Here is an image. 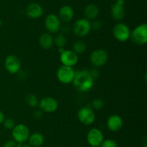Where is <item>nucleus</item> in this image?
Listing matches in <instances>:
<instances>
[{
    "label": "nucleus",
    "instance_id": "obj_1",
    "mask_svg": "<svg viewBox=\"0 0 147 147\" xmlns=\"http://www.w3.org/2000/svg\"><path fill=\"white\" fill-rule=\"evenodd\" d=\"M73 83L76 89L80 92H88L92 89L94 84V79L88 70L76 71Z\"/></svg>",
    "mask_w": 147,
    "mask_h": 147
},
{
    "label": "nucleus",
    "instance_id": "obj_2",
    "mask_svg": "<svg viewBox=\"0 0 147 147\" xmlns=\"http://www.w3.org/2000/svg\"><path fill=\"white\" fill-rule=\"evenodd\" d=\"M131 39L134 43L138 46H144L147 42V24L146 23L136 26L131 32Z\"/></svg>",
    "mask_w": 147,
    "mask_h": 147
},
{
    "label": "nucleus",
    "instance_id": "obj_3",
    "mask_svg": "<svg viewBox=\"0 0 147 147\" xmlns=\"http://www.w3.org/2000/svg\"><path fill=\"white\" fill-rule=\"evenodd\" d=\"M78 119L81 123L86 125H90L95 122L96 114L91 108L84 106L78 110L77 113Z\"/></svg>",
    "mask_w": 147,
    "mask_h": 147
},
{
    "label": "nucleus",
    "instance_id": "obj_4",
    "mask_svg": "<svg viewBox=\"0 0 147 147\" xmlns=\"http://www.w3.org/2000/svg\"><path fill=\"white\" fill-rule=\"evenodd\" d=\"M91 30V23L88 19L81 18L76 20L73 26V31L78 37H84Z\"/></svg>",
    "mask_w": 147,
    "mask_h": 147
},
{
    "label": "nucleus",
    "instance_id": "obj_5",
    "mask_svg": "<svg viewBox=\"0 0 147 147\" xmlns=\"http://www.w3.org/2000/svg\"><path fill=\"white\" fill-rule=\"evenodd\" d=\"M11 135L13 140H14L16 142L23 144L28 140L30 136V130L24 124H17L13 128Z\"/></svg>",
    "mask_w": 147,
    "mask_h": 147
},
{
    "label": "nucleus",
    "instance_id": "obj_6",
    "mask_svg": "<svg viewBox=\"0 0 147 147\" xmlns=\"http://www.w3.org/2000/svg\"><path fill=\"white\" fill-rule=\"evenodd\" d=\"M113 35L120 42H126L130 38L131 30L126 24L118 22L113 27Z\"/></svg>",
    "mask_w": 147,
    "mask_h": 147
},
{
    "label": "nucleus",
    "instance_id": "obj_7",
    "mask_svg": "<svg viewBox=\"0 0 147 147\" xmlns=\"http://www.w3.org/2000/svg\"><path fill=\"white\" fill-rule=\"evenodd\" d=\"M76 71L71 66H60L57 71V78L63 84H70L73 82Z\"/></svg>",
    "mask_w": 147,
    "mask_h": 147
},
{
    "label": "nucleus",
    "instance_id": "obj_8",
    "mask_svg": "<svg viewBox=\"0 0 147 147\" xmlns=\"http://www.w3.org/2000/svg\"><path fill=\"white\" fill-rule=\"evenodd\" d=\"M109 59V54L103 49H96L90 56V61L95 67H100L106 64Z\"/></svg>",
    "mask_w": 147,
    "mask_h": 147
},
{
    "label": "nucleus",
    "instance_id": "obj_9",
    "mask_svg": "<svg viewBox=\"0 0 147 147\" xmlns=\"http://www.w3.org/2000/svg\"><path fill=\"white\" fill-rule=\"evenodd\" d=\"M104 140V136L100 129L93 128L88 132L87 141L92 147H99Z\"/></svg>",
    "mask_w": 147,
    "mask_h": 147
},
{
    "label": "nucleus",
    "instance_id": "obj_10",
    "mask_svg": "<svg viewBox=\"0 0 147 147\" xmlns=\"http://www.w3.org/2000/svg\"><path fill=\"white\" fill-rule=\"evenodd\" d=\"M4 66L7 71L11 74L18 73L21 69V61L15 55H9L4 61Z\"/></svg>",
    "mask_w": 147,
    "mask_h": 147
},
{
    "label": "nucleus",
    "instance_id": "obj_11",
    "mask_svg": "<svg viewBox=\"0 0 147 147\" xmlns=\"http://www.w3.org/2000/svg\"><path fill=\"white\" fill-rule=\"evenodd\" d=\"M45 26L49 33H57L61 27L60 20L55 14H50L46 17Z\"/></svg>",
    "mask_w": 147,
    "mask_h": 147
},
{
    "label": "nucleus",
    "instance_id": "obj_12",
    "mask_svg": "<svg viewBox=\"0 0 147 147\" xmlns=\"http://www.w3.org/2000/svg\"><path fill=\"white\" fill-rule=\"evenodd\" d=\"M39 106L42 112H53L57 110L58 102L53 97H45L39 102Z\"/></svg>",
    "mask_w": 147,
    "mask_h": 147
},
{
    "label": "nucleus",
    "instance_id": "obj_13",
    "mask_svg": "<svg viewBox=\"0 0 147 147\" xmlns=\"http://www.w3.org/2000/svg\"><path fill=\"white\" fill-rule=\"evenodd\" d=\"M60 60L62 64L67 66H74L78 61V56L77 53L71 50H65L60 53Z\"/></svg>",
    "mask_w": 147,
    "mask_h": 147
},
{
    "label": "nucleus",
    "instance_id": "obj_14",
    "mask_svg": "<svg viewBox=\"0 0 147 147\" xmlns=\"http://www.w3.org/2000/svg\"><path fill=\"white\" fill-rule=\"evenodd\" d=\"M123 119L118 115H112L108 118L106 125L111 131L117 132L123 126Z\"/></svg>",
    "mask_w": 147,
    "mask_h": 147
},
{
    "label": "nucleus",
    "instance_id": "obj_15",
    "mask_svg": "<svg viewBox=\"0 0 147 147\" xmlns=\"http://www.w3.org/2000/svg\"><path fill=\"white\" fill-rule=\"evenodd\" d=\"M27 16L32 19L40 18L43 14V9L41 5L37 3H32L27 6L26 9Z\"/></svg>",
    "mask_w": 147,
    "mask_h": 147
},
{
    "label": "nucleus",
    "instance_id": "obj_16",
    "mask_svg": "<svg viewBox=\"0 0 147 147\" xmlns=\"http://www.w3.org/2000/svg\"><path fill=\"white\" fill-rule=\"evenodd\" d=\"M74 17V10L70 6L65 5L60 9L59 19L64 22H68L73 20Z\"/></svg>",
    "mask_w": 147,
    "mask_h": 147
},
{
    "label": "nucleus",
    "instance_id": "obj_17",
    "mask_svg": "<svg viewBox=\"0 0 147 147\" xmlns=\"http://www.w3.org/2000/svg\"><path fill=\"white\" fill-rule=\"evenodd\" d=\"M111 17L116 21H121L123 19L125 16V10L123 6L119 5L116 4H113L111 9Z\"/></svg>",
    "mask_w": 147,
    "mask_h": 147
},
{
    "label": "nucleus",
    "instance_id": "obj_18",
    "mask_svg": "<svg viewBox=\"0 0 147 147\" xmlns=\"http://www.w3.org/2000/svg\"><path fill=\"white\" fill-rule=\"evenodd\" d=\"M39 43L40 46L44 49H49L53 47L54 44L53 36L49 33H45L40 35L39 38Z\"/></svg>",
    "mask_w": 147,
    "mask_h": 147
},
{
    "label": "nucleus",
    "instance_id": "obj_19",
    "mask_svg": "<svg viewBox=\"0 0 147 147\" xmlns=\"http://www.w3.org/2000/svg\"><path fill=\"white\" fill-rule=\"evenodd\" d=\"M29 145L32 147H40L45 141L44 135L40 133H34L30 135L28 138Z\"/></svg>",
    "mask_w": 147,
    "mask_h": 147
},
{
    "label": "nucleus",
    "instance_id": "obj_20",
    "mask_svg": "<svg viewBox=\"0 0 147 147\" xmlns=\"http://www.w3.org/2000/svg\"><path fill=\"white\" fill-rule=\"evenodd\" d=\"M84 14L88 20H94L98 17L99 14V9L96 4H90L86 7Z\"/></svg>",
    "mask_w": 147,
    "mask_h": 147
},
{
    "label": "nucleus",
    "instance_id": "obj_21",
    "mask_svg": "<svg viewBox=\"0 0 147 147\" xmlns=\"http://www.w3.org/2000/svg\"><path fill=\"white\" fill-rule=\"evenodd\" d=\"M86 50V44L83 40H77L73 45V51L77 54H81Z\"/></svg>",
    "mask_w": 147,
    "mask_h": 147
},
{
    "label": "nucleus",
    "instance_id": "obj_22",
    "mask_svg": "<svg viewBox=\"0 0 147 147\" xmlns=\"http://www.w3.org/2000/svg\"><path fill=\"white\" fill-rule=\"evenodd\" d=\"M53 40H54V44H55V46L58 48H63L66 43L65 37L61 33L56 35L55 38H53Z\"/></svg>",
    "mask_w": 147,
    "mask_h": 147
},
{
    "label": "nucleus",
    "instance_id": "obj_23",
    "mask_svg": "<svg viewBox=\"0 0 147 147\" xmlns=\"http://www.w3.org/2000/svg\"><path fill=\"white\" fill-rule=\"evenodd\" d=\"M26 102L31 108H36L39 105V101L37 96L33 94H30L26 97Z\"/></svg>",
    "mask_w": 147,
    "mask_h": 147
},
{
    "label": "nucleus",
    "instance_id": "obj_24",
    "mask_svg": "<svg viewBox=\"0 0 147 147\" xmlns=\"http://www.w3.org/2000/svg\"><path fill=\"white\" fill-rule=\"evenodd\" d=\"M103 106H104V102L103 99H100V98H96V99H93L92 102V107L93 109L96 110H101Z\"/></svg>",
    "mask_w": 147,
    "mask_h": 147
},
{
    "label": "nucleus",
    "instance_id": "obj_25",
    "mask_svg": "<svg viewBox=\"0 0 147 147\" xmlns=\"http://www.w3.org/2000/svg\"><path fill=\"white\" fill-rule=\"evenodd\" d=\"M100 147H118V144L116 141L113 139L108 138V139L103 140L102 144H100Z\"/></svg>",
    "mask_w": 147,
    "mask_h": 147
},
{
    "label": "nucleus",
    "instance_id": "obj_26",
    "mask_svg": "<svg viewBox=\"0 0 147 147\" xmlns=\"http://www.w3.org/2000/svg\"><path fill=\"white\" fill-rule=\"evenodd\" d=\"M3 123H4V128H6L7 129H13V128L15 126V122H14V120L11 119V118L4 119V120L3 121Z\"/></svg>",
    "mask_w": 147,
    "mask_h": 147
},
{
    "label": "nucleus",
    "instance_id": "obj_27",
    "mask_svg": "<svg viewBox=\"0 0 147 147\" xmlns=\"http://www.w3.org/2000/svg\"><path fill=\"white\" fill-rule=\"evenodd\" d=\"M3 147H17V142L14 140H9L4 143Z\"/></svg>",
    "mask_w": 147,
    "mask_h": 147
},
{
    "label": "nucleus",
    "instance_id": "obj_28",
    "mask_svg": "<svg viewBox=\"0 0 147 147\" xmlns=\"http://www.w3.org/2000/svg\"><path fill=\"white\" fill-rule=\"evenodd\" d=\"M101 27V22L99 20H95L91 24V29H94V30H98Z\"/></svg>",
    "mask_w": 147,
    "mask_h": 147
},
{
    "label": "nucleus",
    "instance_id": "obj_29",
    "mask_svg": "<svg viewBox=\"0 0 147 147\" xmlns=\"http://www.w3.org/2000/svg\"><path fill=\"white\" fill-rule=\"evenodd\" d=\"M34 118H37V119H40V118L42 117V111L41 110H36L34 112Z\"/></svg>",
    "mask_w": 147,
    "mask_h": 147
},
{
    "label": "nucleus",
    "instance_id": "obj_30",
    "mask_svg": "<svg viewBox=\"0 0 147 147\" xmlns=\"http://www.w3.org/2000/svg\"><path fill=\"white\" fill-rule=\"evenodd\" d=\"M90 74H91L92 77L93 78V79H95V78H98V76H99V71L97 69H93V70H91L90 71Z\"/></svg>",
    "mask_w": 147,
    "mask_h": 147
},
{
    "label": "nucleus",
    "instance_id": "obj_31",
    "mask_svg": "<svg viewBox=\"0 0 147 147\" xmlns=\"http://www.w3.org/2000/svg\"><path fill=\"white\" fill-rule=\"evenodd\" d=\"M5 119V117H4V114L1 111H0V124L2 123L3 121Z\"/></svg>",
    "mask_w": 147,
    "mask_h": 147
},
{
    "label": "nucleus",
    "instance_id": "obj_32",
    "mask_svg": "<svg viewBox=\"0 0 147 147\" xmlns=\"http://www.w3.org/2000/svg\"><path fill=\"white\" fill-rule=\"evenodd\" d=\"M125 3V0H116V4H119V5L121 6H123Z\"/></svg>",
    "mask_w": 147,
    "mask_h": 147
},
{
    "label": "nucleus",
    "instance_id": "obj_33",
    "mask_svg": "<svg viewBox=\"0 0 147 147\" xmlns=\"http://www.w3.org/2000/svg\"><path fill=\"white\" fill-rule=\"evenodd\" d=\"M143 145H144V147H146V136H144V140H143Z\"/></svg>",
    "mask_w": 147,
    "mask_h": 147
},
{
    "label": "nucleus",
    "instance_id": "obj_34",
    "mask_svg": "<svg viewBox=\"0 0 147 147\" xmlns=\"http://www.w3.org/2000/svg\"><path fill=\"white\" fill-rule=\"evenodd\" d=\"M64 48H59V53H62L63 51H64Z\"/></svg>",
    "mask_w": 147,
    "mask_h": 147
},
{
    "label": "nucleus",
    "instance_id": "obj_35",
    "mask_svg": "<svg viewBox=\"0 0 147 147\" xmlns=\"http://www.w3.org/2000/svg\"><path fill=\"white\" fill-rule=\"evenodd\" d=\"M23 144L21 143H17V147H22Z\"/></svg>",
    "mask_w": 147,
    "mask_h": 147
},
{
    "label": "nucleus",
    "instance_id": "obj_36",
    "mask_svg": "<svg viewBox=\"0 0 147 147\" xmlns=\"http://www.w3.org/2000/svg\"><path fill=\"white\" fill-rule=\"evenodd\" d=\"M22 147H32V146L30 145H29V144H24V145H23Z\"/></svg>",
    "mask_w": 147,
    "mask_h": 147
},
{
    "label": "nucleus",
    "instance_id": "obj_37",
    "mask_svg": "<svg viewBox=\"0 0 147 147\" xmlns=\"http://www.w3.org/2000/svg\"><path fill=\"white\" fill-rule=\"evenodd\" d=\"M1 23H2V22H1V20H0V25L1 24Z\"/></svg>",
    "mask_w": 147,
    "mask_h": 147
}]
</instances>
